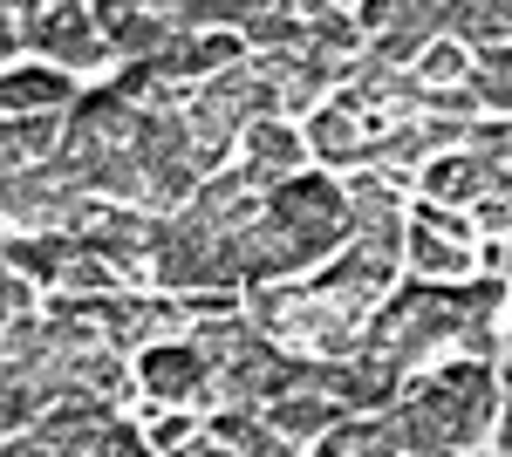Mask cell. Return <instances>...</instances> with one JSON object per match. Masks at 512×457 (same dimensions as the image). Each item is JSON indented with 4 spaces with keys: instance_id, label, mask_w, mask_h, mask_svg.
Returning <instances> with one entry per match:
<instances>
[{
    "instance_id": "obj_1",
    "label": "cell",
    "mask_w": 512,
    "mask_h": 457,
    "mask_svg": "<svg viewBox=\"0 0 512 457\" xmlns=\"http://www.w3.org/2000/svg\"><path fill=\"white\" fill-rule=\"evenodd\" d=\"M506 301V287L499 280H478V287H403L390 301L369 307V335L362 348L369 355H383L396 362L403 376H417V369H431L437 355H478V362H492V314Z\"/></svg>"
},
{
    "instance_id": "obj_2",
    "label": "cell",
    "mask_w": 512,
    "mask_h": 457,
    "mask_svg": "<svg viewBox=\"0 0 512 457\" xmlns=\"http://www.w3.org/2000/svg\"><path fill=\"white\" fill-rule=\"evenodd\" d=\"M396 430H403V451H417V457L478 451L492 437V369L478 355L444 362L437 376H424L396 403Z\"/></svg>"
},
{
    "instance_id": "obj_3",
    "label": "cell",
    "mask_w": 512,
    "mask_h": 457,
    "mask_svg": "<svg viewBox=\"0 0 512 457\" xmlns=\"http://www.w3.org/2000/svg\"><path fill=\"white\" fill-rule=\"evenodd\" d=\"M151 273H158L171 294H198V287H239V253L226 232H212L192 205L178 219H164L158 253H151Z\"/></svg>"
},
{
    "instance_id": "obj_4",
    "label": "cell",
    "mask_w": 512,
    "mask_h": 457,
    "mask_svg": "<svg viewBox=\"0 0 512 457\" xmlns=\"http://www.w3.org/2000/svg\"><path fill=\"white\" fill-rule=\"evenodd\" d=\"M267 212L287 226V239L301 246V260H308V267L328 260V253L349 239V198H342V185L308 178V171H287L280 185H267Z\"/></svg>"
},
{
    "instance_id": "obj_5",
    "label": "cell",
    "mask_w": 512,
    "mask_h": 457,
    "mask_svg": "<svg viewBox=\"0 0 512 457\" xmlns=\"http://www.w3.org/2000/svg\"><path fill=\"white\" fill-rule=\"evenodd\" d=\"M14 21H21V48H48L55 69H96L110 55V41L82 0H21Z\"/></svg>"
},
{
    "instance_id": "obj_6",
    "label": "cell",
    "mask_w": 512,
    "mask_h": 457,
    "mask_svg": "<svg viewBox=\"0 0 512 457\" xmlns=\"http://www.w3.org/2000/svg\"><path fill=\"white\" fill-rule=\"evenodd\" d=\"M390 273H396V253L369 246V239H342V246H335V260H328L315 280L335 294V301H349V307L369 314V307L390 294Z\"/></svg>"
},
{
    "instance_id": "obj_7",
    "label": "cell",
    "mask_w": 512,
    "mask_h": 457,
    "mask_svg": "<svg viewBox=\"0 0 512 457\" xmlns=\"http://www.w3.org/2000/svg\"><path fill=\"white\" fill-rule=\"evenodd\" d=\"M137 376H144V389L158 403H212V362L192 342H151Z\"/></svg>"
},
{
    "instance_id": "obj_8",
    "label": "cell",
    "mask_w": 512,
    "mask_h": 457,
    "mask_svg": "<svg viewBox=\"0 0 512 457\" xmlns=\"http://www.w3.org/2000/svg\"><path fill=\"white\" fill-rule=\"evenodd\" d=\"M158 232H164L158 212H137V205H103V219L82 232V246L110 253V260H117V273H151Z\"/></svg>"
},
{
    "instance_id": "obj_9",
    "label": "cell",
    "mask_w": 512,
    "mask_h": 457,
    "mask_svg": "<svg viewBox=\"0 0 512 457\" xmlns=\"http://www.w3.org/2000/svg\"><path fill=\"white\" fill-rule=\"evenodd\" d=\"M185 205H192L212 232H239V226H253V219L267 212V185H253V171H246V164H239V171H219V178L205 171Z\"/></svg>"
},
{
    "instance_id": "obj_10",
    "label": "cell",
    "mask_w": 512,
    "mask_h": 457,
    "mask_svg": "<svg viewBox=\"0 0 512 457\" xmlns=\"http://www.w3.org/2000/svg\"><path fill=\"white\" fill-rule=\"evenodd\" d=\"M89 314H96V328H103L110 348H151V342H164V328L178 321L171 301H144V294H96Z\"/></svg>"
},
{
    "instance_id": "obj_11",
    "label": "cell",
    "mask_w": 512,
    "mask_h": 457,
    "mask_svg": "<svg viewBox=\"0 0 512 457\" xmlns=\"http://www.w3.org/2000/svg\"><path fill=\"white\" fill-rule=\"evenodd\" d=\"M239 144H246L253 185H280L287 171H301V151H308V137H294V130L274 123V116H253V123L239 130Z\"/></svg>"
},
{
    "instance_id": "obj_12",
    "label": "cell",
    "mask_w": 512,
    "mask_h": 457,
    "mask_svg": "<svg viewBox=\"0 0 512 457\" xmlns=\"http://www.w3.org/2000/svg\"><path fill=\"white\" fill-rule=\"evenodd\" d=\"M260 410H267V423H274L287 444H315L321 430L342 417V403H335V396H321V389H308V382H301V389H280V396H267Z\"/></svg>"
},
{
    "instance_id": "obj_13",
    "label": "cell",
    "mask_w": 512,
    "mask_h": 457,
    "mask_svg": "<svg viewBox=\"0 0 512 457\" xmlns=\"http://www.w3.org/2000/svg\"><path fill=\"white\" fill-rule=\"evenodd\" d=\"M492 191V171L478 151H437V164L424 171V198L431 205H472Z\"/></svg>"
},
{
    "instance_id": "obj_14",
    "label": "cell",
    "mask_w": 512,
    "mask_h": 457,
    "mask_svg": "<svg viewBox=\"0 0 512 457\" xmlns=\"http://www.w3.org/2000/svg\"><path fill=\"white\" fill-rule=\"evenodd\" d=\"M212 444H219V451H246V457H287V451H294L274 423L260 417V410H246V403H219V417H212Z\"/></svg>"
},
{
    "instance_id": "obj_15",
    "label": "cell",
    "mask_w": 512,
    "mask_h": 457,
    "mask_svg": "<svg viewBox=\"0 0 512 457\" xmlns=\"http://www.w3.org/2000/svg\"><path fill=\"white\" fill-rule=\"evenodd\" d=\"M69 96V69H0V116H28V110H62Z\"/></svg>"
},
{
    "instance_id": "obj_16",
    "label": "cell",
    "mask_w": 512,
    "mask_h": 457,
    "mask_svg": "<svg viewBox=\"0 0 512 457\" xmlns=\"http://www.w3.org/2000/svg\"><path fill=\"white\" fill-rule=\"evenodd\" d=\"M362 144H369V116L349 110V103H315V116H308V151L335 157V164H355Z\"/></svg>"
},
{
    "instance_id": "obj_17",
    "label": "cell",
    "mask_w": 512,
    "mask_h": 457,
    "mask_svg": "<svg viewBox=\"0 0 512 457\" xmlns=\"http://www.w3.org/2000/svg\"><path fill=\"white\" fill-rule=\"evenodd\" d=\"M274 335H260L246 314H212V321H198L192 348L212 362V369H226V362H239V355H253V348H267Z\"/></svg>"
},
{
    "instance_id": "obj_18",
    "label": "cell",
    "mask_w": 512,
    "mask_h": 457,
    "mask_svg": "<svg viewBox=\"0 0 512 457\" xmlns=\"http://www.w3.org/2000/svg\"><path fill=\"white\" fill-rule=\"evenodd\" d=\"M117 260L110 253H96V246H82L76 239V253L55 267V294H76V301H96V294H117Z\"/></svg>"
},
{
    "instance_id": "obj_19",
    "label": "cell",
    "mask_w": 512,
    "mask_h": 457,
    "mask_svg": "<svg viewBox=\"0 0 512 457\" xmlns=\"http://www.w3.org/2000/svg\"><path fill=\"white\" fill-rule=\"evenodd\" d=\"M164 35H171V21H164L158 7H123V14L103 21V41H110V55H123V62H137V55L164 48Z\"/></svg>"
},
{
    "instance_id": "obj_20",
    "label": "cell",
    "mask_w": 512,
    "mask_h": 457,
    "mask_svg": "<svg viewBox=\"0 0 512 457\" xmlns=\"http://www.w3.org/2000/svg\"><path fill=\"white\" fill-rule=\"evenodd\" d=\"M76 253V232H21V239H7V267H21L28 280H48L55 287V267Z\"/></svg>"
},
{
    "instance_id": "obj_21",
    "label": "cell",
    "mask_w": 512,
    "mask_h": 457,
    "mask_svg": "<svg viewBox=\"0 0 512 457\" xmlns=\"http://www.w3.org/2000/svg\"><path fill=\"white\" fill-rule=\"evenodd\" d=\"M403 246H410V260L431 273V280H458V273L472 267L465 239H444V232H431V226H410V232H403Z\"/></svg>"
},
{
    "instance_id": "obj_22",
    "label": "cell",
    "mask_w": 512,
    "mask_h": 457,
    "mask_svg": "<svg viewBox=\"0 0 512 457\" xmlns=\"http://www.w3.org/2000/svg\"><path fill=\"white\" fill-rule=\"evenodd\" d=\"M355 48H362V28H355L349 7H321V14H308V55H321V62H349Z\"/></svg>"
},
{
    "instance_id": "obj_23",
    "label": "cell",
    "mask_w": 512,
    "mask_h": 457,
    "mask_svg": "<svg viewBox=\"0 0 512 457\" xmlns=\"http://www.w3.org/2000/svg\"><path fill=\"white\" fill-rule=\"evenodd\" d=\"M246 48H260V55H301L308 48V21H294L287 7H267V14L246 21Z\"/></svg>"
},
{
    "instance_id": "obj_24",
    "label": "cell",
    "mask_w": 512,
    "mask_h": 457,
    "mask_svg": "<svg viewBox=\"0 0 512 457\" xmlns=\"http://www.w3.org/2000/svg\"><path fill=\"white\" fill-rule=\"evenodd\" d=\"M417 157H431V144H424V123H396V130H376V137L362 144V164H390V171L417 164Z\"/></svg>"
},
{
    "instance_id": "obj_25",
    "label": "cell",
    "mask_w": 512,
    "mask_h": 457,
    "mask_svg": "<svg viewBox=\"0 0 512 457\" xmlns=\"http://www.w3.org/2000/svg\"><path fill=\"white\" fill-rule=\"evenodd\" d=\"M424 41H431V35H417V28H383L376 48H362V55H369V62H383V69H410V62L424 55Z\"/></svg>"
},
{
    "instance_id": "obj_26",
    "label": "cell",
    "mask_w": 512,
    "mask_h": 457,
    "mask_svg": "<svg viewBox=\"0 0 512 457\" xmlns=\"http://www.w3.org/2000/svg\"><path fill=\"white\" fill-rule=\"evenodd\" d=\"M465 76V48H451V41H424V55H417V82H431V89H444V82Z\"/></svg>"
},
{
    "instance_id": "obj_27",
    "label": "cell",
    "mask_w": 512,
    "mask_h": 457,
    "mask_svg": "<svg viewBox=\"0 0 512 457\" xmlns=\"http://www.w3.org/2000/svg\"><path fill=\"white\" fill-rule=\"evenodd\" d=\"M472 130H478V116H424V144H431V157L437 151H465Z\"/></svg>"
},
{
    "instance_id": "obj_28",
    "label": "cell",
    "mask_w": 512,
    "mask_h": 457,
    "mask_svg": "<svg viewBox=\"0 0 512 457\" xmlns=\"http://www.w3.org/2000/svg\"><path fill=\"white\" fill-rule=\"evenodd\" d=\"M478 110H485V103H478L472 82H444V89L424 96V116H478Z\"/></svg>"
},
{
    "instance_id": "obj_29",
    "label": "cell",
    "mask_w": 512,
    "mask_h": 457,
    "mask_svg": "<svg viewBox=\"0 0 512 457\" xmlns=\"http://www.w3.org/2000/svg\"><path fill=\"white\" fill-rule=\"evenodd\" d=\"M417 226L444 232V239H472V226H465V212H458V205H424V212H417Z\"/></svg>"
},
{
    "instance_id": "obj_30",
    "label": "cell",
    "mask_w": 512,
    "mask_h": 457,
    "mask_svg": "<svg viewBox=\"0 0 512 457\" xmlns=\"http://www.w3.org/2000/svg\"><path fill=\"white\" fill-rule=\"evenodd\" d=\"M185 437H192V417H185V403H171V417L151 423V444H158V451H178Z\"/></svg>"
},
{
    "instance_id": "obj_31",
    "label": "cell",
    "mask_w": 512,
    "mask_h": 457,
    "mask_svg": "<svg viewBox=\"0 0 512 457\" xmlns=\"http://www.w3.org/2000/svg\"><path fill=\"white\" fill-rule=\"evenodd\" d=\"M472 205H478V226H485V232H499V239L512 232V198H499V191H485V198H472Z\"/></svg>"
},
{
    "instance_id": "obj_32",
    "label": "cell",
    "mask_w": 512,
    "mask_h": 457,
    "mask_svg": "<svg viewBox=\"0 0 512 457\" xmlns=\"http://www.w3.org/2000/svg\"><path fill=\"white\" fill-rule=\"evenodd\" d=\"M14 48H21V21H14V14H0V62H7Z\"/></svg>"
},
{
    "instance_id": "obj_33",
    "label": "cell",
    "mask_w": 512,
    "mask_h": 457,
    "mask_svg": "<svg viewBox=\"0 0 512 457\" xmlns=\"http://www.w3.org/2000/svg\"><path fill=\"white\" fill-rule=\"evenodd\" d=\"M492 267H506V273H512V232H506V246H492Z\"/></svg>"
},
{
    "instance_id": "obj_34",
    "label": "cell",
    "mask_w": 512,
    "mask_h": 457,
    "mask_svg": "<svg viewBox=\"0 0 512 457\" xmlns=\"http://www.w3.org/2000/svg\"><path fill=\"white\" fill-rule=\"evenodd\" d=\"M499 382H506V396H512V362H506V369H499Z\"/></svg>"
},
{
    "instance_id": "obj_35",
    "label": "cell",
    "mask_w": 512,
    "mask_h": 457,
    "mask_svg": "<svg viewBox=\"0 0 512 457\" xmlns=\"http://www.w3.org/2000/svg\"><path fill=\"white\" fill-rule=\"evenodd\" d=\"M506 342H512V328H506Z\"/></svg>"
}]
</instances>
